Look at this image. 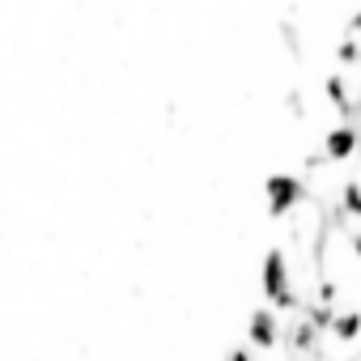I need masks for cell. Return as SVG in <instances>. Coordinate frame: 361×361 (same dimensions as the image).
Here are the masks:
<instances>
[{
	"label": "cell",
	"instance_id": "obj_1",
	"mask_svg": "<svg viewBox=\"0 0 361 361\" xmlns=\"http://www.w3.org/2000/svg\"><path fill=\"white\" fill-rule=\"evenodd\" d=\"M302 200H306V183H302V174H298V170H272V174L264 178V204H268L272 217H289V213H298Z\"/></svg>",
	"mask_w": 361,
	"mask_h": 361
},
{
	"label": "cell",
	"instance_id": "obj_2",
	"mask_svg": "<svg viewBox=\"0 0 361 361\" xmlns=\"http://www.w3.org/2000/svg\"><path fill=\"white\" fill-rule=\"evenodd\" d=\"M298 285H293V268H289V251L285 247H268V255H264V264H259V293H264V302L272 306V302H281L285 293H293Z\"/></svg>",
	"mask_w": 361,
	"mask_h": 361
},
{
	"label": "cell",
	"instance_id": "obj_3",
	"mask_svg": "<svg viewBox=\"0 0 361 361\" xmlns=\"http://www.w3.org/2000/svg\"><path fill=\"white\" fill-rule=\"evenodd\" d=\"M281 336H285V323H281V314L272 310V306H255L251 314H247V344L264 357V353H272V348H281Z\"/></svg>",
	"mask_w": 361,
	"mask_h": 361
},
{
	"label": "cell",
	"instance_id": "obj_4",
	"mask_svg": "<svg viewBox=\"0 0 361 361\" xmlns=\"http://www.w3.org/2000/svg\"><path fill=\"white\" fill-rule=\"evenodd\" d=\"M319 153H323L327 161H336V166L353 161V157L361 153V123H331V128L323 132V140H319Z\"/></svg>",
	"mask_w": 361,
	"mask_h": 361
},
{
	"label": "cell",
	"instance_id": "obj_5",
	"mask_svg": "<svg viewBox=\"0 0 361 361\" xmlns=\"http://www.w3.org/2000/svg\"><path fill=\"white\" fill-rule=\"evenodd\" d=\"M327 336L340 340V344H357V340H361V302H340V306L331 310Z\"/></svg>",
	"mask_w": 361,
	"mask_h": 361
},
{
	"label": "cell",
	"instance_id": "obj_6",
	"mask_svg": "<svg viewBox=\"0 0 361 361\" xmlns=\"http://www.w3.org/2000/svg\"><path fill=\"white\" fill-rule=\"evenodd\" d=\"M285 102H289V115H293V119H306V94H302L298 85L285 94Z\"/></svg>",
	"mask_w": 361,
	"mask_h": 361
},
{
	"label": "cell",
	"instance_id": "obj_7",
	"mask_svg": "<svg viewBox=\"0 0 361 361\" xmlns=\"http://www.w3.org/2000/svg\"><path fill=\"white\" fill-rule=\"evenodd\" d=\"M221 361H259V357H255V348H251V344H234V348H226V357H221Z\"/></svg>",
	"mask_w": 361,
	"mask_h": 361
},
{
	"label": "cell",
	"instance_id": "obj_8",
	"mask_svg": "<svg viewBox=\"0 0 361 361\" xmlns=\"http://www.w3.org/2000/svg\"><path fill=\"white\" fill-rule=\"evenodd\" d=\"M344 243H348V255H353V259H361V226H353Z\"/></svg>",
	"mask_w": 361,
	"mask_h": 361
}]
</instances>
